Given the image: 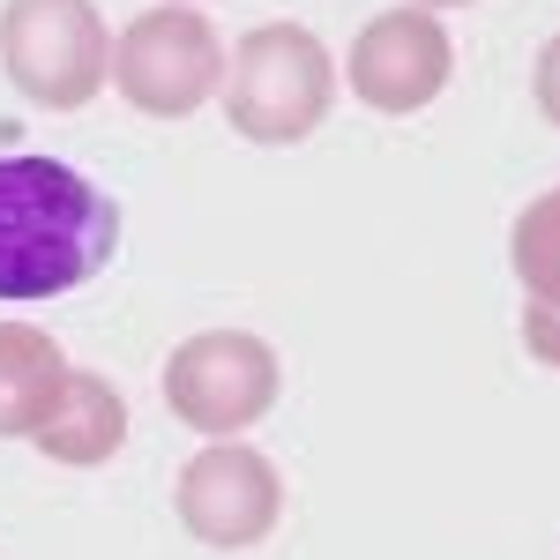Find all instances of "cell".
<instances>
[{
    "mask_svg": "<svg viewBox=\"0 0 560 560\" xmlns=\"http://www.w3.org/2000/svg\"><path fill=\"white\" fill-rule=\"evenodd\" d=\"M120 255V202L60 158H0V300L31 306L90 284Z\"/></svg>",
    "mask_w": 560,
    "mask_h": 560,
    "instance_id": "cell-1",
    "label": "cell"
},
{
    "mask_svg": "<svg viewBox=\"0 0 560 560\" xmlns=\"http://www.w3.org/2000/svg\"><path fill=\"white\" fill-rule=\"evenodd\" d=\"M224 38H217V23L202 8H150V15H135L128 31L113 38V83L128 97L135 113H150V120H187V113H202L217 90H224Z\"/></svg>",
    "mask_w": 560,
    "mask_h": 560,
    "instance_id": "cell-4",
    "label": "cell"
},
{
    "mask_svg": "<svg viewBox=\"0 0 560 560\" xmlns=\"http://www.w3.org/2000/svg\"><path fill=\"white\" fill-rule=\"evenodd\" d=\"M60 382H68L60 345L31 322H0V441H31L52 419Z\"/></svg>",
    "mask_w": 560,
    "mask_h": 560,
    "instance_id": "cell-9",
    "label": "cell"
},
{
    "mask_svg": "<svg viewBox=\"0 0 560 560\" xmlns=\"http://www.w3.org/2000/svg\"><path fill=\"white\" fill-rule=\"evenodd\" d=\"M179 523L202 538V546H224V553H240V546H261L277 516H284V478L277 464L247 448V441H210L202 456H187L179 464Z\"/></svg>",
    "mask_w": 560,
    "mask_h": 560,
    "instance_id": "cell-6",
    "label": "cell"
},
{
    "mask_svg": "<svg viewBox=\"0 0 560 560\" xmlns=\"http://www.w3.org/2000/svg\"><path fill=\"white\" fill-rule=\"evenodd\" d=\"M277 351L255 329H202L165 359V404L179 427L210 433V441H240V433L277 411Z\"/></svg>",
    "mask_w": 560,
    "mask_h": 560,
    "instance_id": "cell-5",
    "label": "cell"
},
{
    "mask_svg": "<svg viewBox=\"0 0 560 560\" xmlns=\"http://www.w3.org/2000/svg\"><path fill=\"white\" fill-rule=\"evenodd\" d=\"M329 97H337L329 45L300 23H261L224 60V120H232V135H247L261 150L306 142L329 120Z\"/></svg>",
    "mask_w": 560,
    "mask_h": 560,
    "instance_id": "cell-2",
    "label": "cell"
},
{
    "mask_svg": "<svg viewBox=\"0 0 560 560\" xmlns=\"http://www.w3.org/2000/svg\"><path fill=\"white\" fill-rule=\"evenodd\" d=\"M530 90H538V113L560 128V38L538 45V68H530Z\"/></svg>",
    "mask_w": 560,
    "mask_h": 560,
    "instance_id": "cell-12",
    "label": "cell"
},
{
    "mask_svg": "<svg viewBox=\"0 0 560 560\" xmlns=\"http://www.w3.org/2000/svg\"><path fill=\"white\" fill-rule=\"evenodd\" d=\"M523 351L538 366H560V306L553 300H523Z\"/></svg>",
    "mask_w": 560,
    "mask_h": 560,
    "instance_id": "cell-11",
    "label": "cell"
},
{
    "mask_svg": "<svg viewBox=\"0 0 560 560\" xmlns=\"http://www.w3.org/2000/svg\"><path fill=\"white\" fill-rule=\"evenodd\" d=\"M509 261H516V284L530 300L560 306V187H546L538 202H523L516 232H509Z\"/></svg>",
    "mask_w": 560,
    "mask_h": 560,
    "instance_id": "cell-10",
    "label": "cell"
},
{
    "mask_svg": "<svg viewBox=\"0 0 560 560\" xmlns=\"http://www.w3.org/2000/svg\"><path fill=\"white\" fill-rule=\"evenodd\" d=\"M411 8H471V0H411Z\"/></svg>",
    "mask_w": 560,
    "mask_h": 560,
    "instance_id": "cell-13",
    "label": "cell"
},
{
    "mask_svg": "<svg viewBox=\"0 0 560 560\" xmlns=\"http://www.w3.org/2000/svg\"><path fill=\"white\" fill-rule=\"evenodd\" d=\"M0 68L45 113H75L113 83V31L90 0H0Z\"/></svg>",
    "mask_w": 560,
    "mask_h": 560,
    "instance_id": "cell-3",
    "label": "cell"
},
{
    "mask_svg": "<svg viewBox=\"0 0 560 560\" xmlns=\"http://www.w3.org/2000/svg\"><path fill=\"white\" fill-rule=\"evenodd\" d=\"M179 8H187V0H179Z\"/></svg>",
    "mask_w": 560,
    "mask_h": 560,
    "instance_id": "cell-14",
    "label": "cell"
},
{
    "mask_svg": "<svg viewBox=\"0 0 560 560\" xmlns=\"http://www.w3.org/2000/svg\"><path fill=\"white\" fill-rule=\"evenodd\" d=\"M31 441L45 448V464L90 471V464H105V456L128 441V396L105 382V374H90V366H68L60 404H52V419H45Z\"/></svg>",
    "mask_w": 560,
    "mask_h": 560,
    "instance_id": "cell-8",
    "label": "cell"
},
{
    "mask_svg": "<svg viewBox=\"0 0 560 560\" xmlns=\"http://www.w3.org/2000/svg\"><path fill=\"white\" fill-rule=\"evenodd\" d=\"M448 68H456V45H448L433 8H388V15H374L359 31V45H351V60H345L359 105L366 113H388V120L433 105L448 90Z\"/></svg>",
    "mask_w": 560,
    "mask_h": 560,
    "instance_id": "cell-7",
    "label": "cell"
}]
</instances>
